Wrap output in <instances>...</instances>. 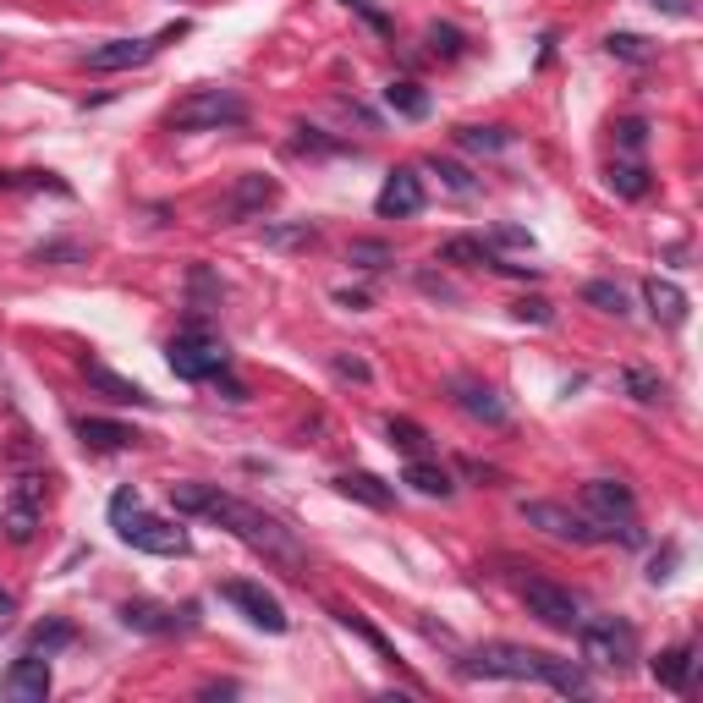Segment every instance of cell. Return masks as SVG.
Segmentation results:
<instances>
[{"mask_svg":"<svg viewBox=\"0 0 703 703\" xmlns=\"http://www.w3.org/2000/svg\"><path fill=\"white\" fill-rule=\"evenodd\" d=\"M7 698L12 703H45L50 698V654H34V648H23L18 659H12V670H7Z\"/></svg>","mask_w":703,"mask_h":703,"instance_id":"obj_16","label":"cell"},{"mask_svg":"<svg viewBox=\"0 0 703 703\" xmlns=\"http://www.w3.org/2000/svg\"><path fill=\"white\" fill-rule=\"evenodd\" d=\"M577 654H583V665H593V670L626 676L632 659H637V632H632V621H621V615L577 621Z\"/></svg>","mask_w":703,"mask_h":703,"instance_id":"obj_6","label":"cell"},{"mask_svg":"<svg viewBox=\"0 0 703 703\" xmlns=\"http://www.w3.org/2000/svg\"><path fill=\"white\" fill-rule=\"evenodd\" d=\"M187 297H193V313H204V308H220V280H215L204 264H193V275H187Z\"/></svg>","mask_w":703,"mask_h":703,"instance_id":"obj_35","label":"cell"},{"mask_svg":"<svg viewBox=\"0 0 703 703\" xmlns=\"http://www.w3.org/2000/svg\"><path fill=\"white\" fill-rule=\"evenodd\" d=\"M511 313H517L522 324H550V319H555V308H550L544 297H522V302H517Z\"/></svg>","mask_w":703,"mask_h":703,"instance_id":"obj_43","label":"cell"},{"mask_svg":"<svg viewBox=\"0 0 703 703\" xmlns=\"http://www.w3.org/2000/svg\"><path fill=\"white\" fill-rule=\"evenodd\" d=\"M621 391H626L637 407H665V396H670V391H665V380H659L654 369H637V364H626V369H621Z\"/></svg>","mask_w":703,"mask_h":703,"instance_id":"obj_24","label":"cell"},{"mask_svg":"<svg viewBox=\"0 0 703 703\" xmlns=\"http://www.w3.org/2000/svg\"><path fill=\"white\" fill-rule=\"evenodd\" d=\"M374 209H380L385 220H413V215L424 209V176H418L413 165H396V171L385 176V187H380Z\"/></svg>","mask_w":703,"mask_h":703,"instance_id":"obj_17","label":"cell"},{"mask_svg":"<svg viewBox=\"0 0 703 703\" xmlns=\"http://www.w3.org/2000/svg\"><path fill=\"white\" fill-rule=\"evenodd\" d=\"M12 615H18V599H12L7 588H0V632H7V626H12Z\"/></svg>","mask_w":703,"mask_h":703,"instance_id":"obj_47","label":"cell"},{"mask_svg":"<svg viewBox=\"0 0 703 703\" xmlns=\"http://www.w3.org/2000/svg\"><path fill=\"white\" fill-rule=\"evenodd\" d=\"M457 143L473 149V154H500L511 143V132L506 127H457Z\"/></svg>","mask_w":703,"mask_h":703,"instance_id":"obj_33","label":"cell"},{"mask_svg":"<svg viewBox=\"0 0 703 703\" xmlns=\"http://www.w3.org/2000/svg\"><path fill=\"white\" fill-rule=\"evenodd\" d=\"M583 517L599 528V539H621V544H643V528H637V500L626 484L615 479H588L583 484Z\"/></svg>","mask_w":703,"mask_h":703,"instance_id":"obj_4","label":"cell"},{"mask_svg":"<svg viewBox=\"0 0 703 703\" xmlns=\"http://www.w3.org/2000/svg\"><path fill=\"white\" fill-rule=\"evenodd\" d=\"M39 506H45V479H39V473L12 479L7 506H0V533H7V544H34V533H39Z\"/></svg>","mask_w":703,"mask_h":703,"instance_id":"obj_9","label":"cell"},{"mask_svg":"<svg viewBox=\"0 0 703 703\" xmlns=\"http://www.w3.org/2000/svg\"><path fill=\"white\" fill-rule=\"evenodd\" d=\"M522 604H528V615L533 621H544V626H555V632H572L577 621H583V610H577V599L561 588V583H550V577H522Z\"/></svg>","mask_w":703,"mask_h":703,"instance_id":"obj_13","label":"cell"},{"mask_svg":"<svg viewBox=\"0 0 703 703\" xmlns=\"http://www.w3.org/2000/svg\"><path fill=\"white\" fill-rule=\"evenodd\" d=\"M610 56H621V61H648L654 50H648V39H637V34H610Z\"/></svg>","mask_w":703,"mask_h":703,"instance_id":"obj_40","label":"cell"},{"mask_svg":"<svg viewBox=\"0 0 703 703\" xmlns=\"http://www.w3.org/2000/svg\"><path fill=\"white\" fill-rule=\"evenodd\" d=\"M346 7L358 12V18H364V23H369V28L380 34V39H391V28H396V23H391V18H385L380 7H374V0H346Z\"/></svg>","mask_w":703,"mask_h":703,"instance_id":"obj_41","label":"cell"},{"mask_svg":"<svg viewBox=\"0 0 703 703\" xmlns=\"http://www.w3.org/2000/svg\"><path fill=\"white\" fill-rule=\"evenodd\" d=\"M457 670L462 676H484V681H544V687H555L566 698H588L593 692V681H588V670L577 659H555V654H539V648H522V643H500V637L468 648Z\"/></svg>","mask_w":703,"mask_h":703,"instance_id":"obj_2","label":"cell"},{"mask_svg":"<svg viewBox=\"0 0 703 703\" xmlns=\"http://www.w3.org/2000/svg\"><path fill=\"white\" fill-rule=\"evenodd\" d=\"M385 435H391V446H396V451H407V457H429V446H435V440H429V429H424V424H413V418H391V424H385Z\"/></svg>","mask_w":703,"mask_h":703,"instance_id":"obj_30","label":"cell"},{"mask_svg":"<svg viewBox=\"0 0 703 703\" xmlns=\"http://www.w3.org/2000/svg\"><path fill=\"white\" fill-rule=\"evenodd\" d=\"M330 369L341 374V380H358V385H369L374 374H369V364L364 358H346V352H341V358H330Z\"/></svg>","mask_w":703,"mask_h":703,"instance_id":"obj_44","label":"cell"},{"mask_svg":"<svg viewBox=\"0 0 703 703\" xmlns=\"http://www.w3.org/2000/svg\"><path fill=\"white\" fill-rule=\"evenodd\" d=\"M462 473H468V479H479V484H495V479H500L495 468H484V462H473V457H462Z\"/></svg>","mask_w":703,"mask_h":703,"instance_id":"obj_46","label":"cell"},{"mask_svg":"<svg viewBox=\"0 0 703 703\" xmlns=\"http://www.w3.org/2000/svg\"><path fill=\"white\" fill-rule=\"evenodd\" d=\"M28 258L34 264H83V242H39Z\"/></svg>","mask_w":703,"mask_h":703,"instance_id":"obj_38","label":"cell"},{"mask_svg":"<svg viewBox=\"0 0 703 703\" xmlns=\"http://www.w3.org/2000/svg\"><path fill=\"white\" fill-rule=\"evenodd\" d=\"M451 402H457L473 424H489V429H506V424H511V407H506L489 385H479V380H457V385H451Z\"/></svg>","mask_w":703,"mask_h":703,"instance_id":"obj_19","label":"cell"},{"mask_svg":"<svg viewBox=\"0 0 703 703\" xmlns=\"http://www.w3.org/2000/svg\"><path fill=\"white\" fill-rule=\"evenodd\" d=\"M220 599H226V604H237L253 626H264V632H275V637L291 626V621H286V610H280V599H275L269 588H258V583H242V577H237V583H220Z\"/></svg>","mask_w":703,"mask_h":703,"instance_id":"obj_15","label":"cell"},{"mask_svg":"<svg viewBox=\"0 0 703 703\" xmlns=\"http://www.w3.org/2000/svg\"><path fill=\"white\" fill-rule=\"evenodd\" d=\"M440 264H457V269H489V275H511V280H539L533 264L500 258L484 237H451V242H440Z\"/></svg>","mask_w":703,"mask_h":703,"instance_id":"obj_12","label":"cell"},{"mask_svg":"<svg viewBox=\"0 0 703 703\" xmlns=\"http://www.w3.org/2000/svg\"><path fill=\"white\" fill-rule=\"evenodd\" d=\"M429 171H435V176H440V187H446V193H457V198H473V193H479V182H473V176H468L457 160L429 154Z\"/></svg>","mask_w":703,"mask_h":703,"instance_id":"obj_34","label":"cell"},{"mask_svg":"<svg viewBox=\"0 0 703 703\" xmlns=\"http://www.w3.org/2000/svg\"><path fill=\"white\" fill-rule=\"evenodd\" d=\"M242 122H247V100L237 89H193L165 116L171 132H220V127H242Z\"/></svg>","mask_w":703,"mask_h":703,"instance_id":"obj_5","label":"cell"},{"mask_svg":"<svg viewBox=\"0 0 703 703\" xmlns=\"http://www.w3.org/2000/svg\"><path fill=\"white\" fill-rule=\"evenodd\" d=\"M615 143H621L626 154H643V143H648V122H637V116H632V122H621V127H615Z\"/></svg>","mask_w":703,"mask_h":703,"instance_id":"obj_42","label":"cell"},{"mask_svg":"<svg viewBox=\"0 0 703 703\" xmlns=\"http://www.w3.org/2000/svg\"><path fill=\"white\" fill-rule=\"evenodd\" d=\"M165 358H171V369H176L182 380H193V385H198V380H220V374L231 369L226 341H220L215 330H204V319H187V330L171 335Z\"/></svg>","mask_w":703,"mask_h":703,"instance_id":"obj_7","label":"cell"},{"mask_svg":"<svg viewBox=\"0 0 703 703\" xmlns=\"http://www.w3.org/2000/svg\"><path fill=\"white\" fill-rule=\"evenodd\" d=\"M313 242H319V226H313V220L264 226V247H275V253H297V247H313Z\"/></svg>","mask_w":703,"mask_h":703,"instance_id":"obj_26","label":"cell"},{"mask_svg":"<svg viewBox=\"0 0 703 703\" xmlns=\"http://www.w3.org/2000/svg\"><path fill=\"white\" fill-rule=\"evenodd\" d=\"M182 34H187V23H165L154 39H105V45H94V50L83 56V67H89V72H132V67L154 61L165 45H176Z\"/></svg>","mask_w":703,"mask_h":703,"instance_id":"obj_8","label":"cell"},{"mask_svg":"<svg viewBox=\"0 0 703 703\" xmlns=\"http://www.w3.org/2000/svg\"><path fill=\"white\" fill-rule=\"evenodd\" d=\"M198 621V604H160V599H127L122 604V626L127 632H143V637H171V632H193Z\"/></svg>","mask_w":703,"mask_h":703,"instance_id":"obj_14","label":"cell"},{"mask_svg":"<svg viewBox=\"0 0 703 703\" xmlns=\"http://www.w3.org/2000/svg\"><path fill=\"white\" fill-rule=\"evenodd\" d=\"M83 380H89L105 402H122V407H154V396H149L138 380L116 374V369H111V364H100V358H83Z\"/></svg>","mask_w":703,"mask_h":703,"instance_id":"obj_18","label":"cell"},{"mask_svg":"<svg viewBox=\"0 0 703 703\" xmlns=\"http://www.w3.org/2000/svg\"><path fill=\"white\" fill-rule=\"evenodd\" d=\"M402 484H413V489H418V495H429V500H446V495L457 489V484H451V473H446V468H435L429 457H413V462H407V473H402Z\"/></svg>","mask_w":703,"mask_h":703,"instance_id":"obj_25","label":"cell"},{"mask_svg":"<svg viewBox=\"0 0 703 703\" xmlns=\"http://www.w3.org/2000/svg\"><path fill=\"white\" fill-rule=\"evenodd\" d=\"M111 522H116L122 544H132V550H143V555H187V550H193V539H187L176 522L138 511V489H132V484H122V489L111 495Z\"/></svg>","mask_w":703,"mask_h":703,"instance_id":"obj_3","label":"cell"},{"mask_svg":"<svg viewBox=\"0 0 703 703\" xmlns=\"http://www.w3.org/2000/svg\"><path fill=\"white\" fill-rule=\"evenodd\" d=\"M424 39H429V56H440V61H457V56L468 50V34L451 28V23H429Z\"/></svg>","mask_w":703,"mask_h":703,"instance_id":"obj_32","label":"cell"},{"mask_svg":"<svg viewBox=\"0 0 703 703\" xmlns=\"http://www.w3.org/2000/svg\"><path fill=\"white\" fill-rule=\"evenodd\" d=\"M522 522L550 533V539H561V544H599V528L583 511L561 506V500H522Z\"/></svg>","mask_w":703,"mask_h":703,"instance_id":"obj_10","label":"cell"},{"mask_svg":"<svg viewBox=\"0 0 703 703\" xmlns=\"http://www.w3.org/2000/svg\"><path fill=\"white\" fill-rule=\"evenodd\" d=\"M495 242H500V247H528V253H533V237H528L522 226H495Z\"/></svg>","mask_w":703,"mask_h":703,"instance_id":"obj_45","label":"cell"},{"mask_svg":"<svg viewBox=\"0 0 703 703\" xmlns=\"http://www.w3.org/2000/svg\"><path fill=\"white\" fill-rule=\"evenodd\" d=\"M78 440H83L89 451H127V446H138L143 435L127 429V424H116V418H78Z\"/></svg>","mask_w":703,"mask_h":703,"instance_id":"obj_22","label":"cell"},{"mask_svg":"<svg viewBox=\"0 0 703 703\" xmlns=\"http://www.w3.org/2000/svg\"><path fill=\"white\" fill-rule=\"evenodd\" d=\"M610 187L621 193V198H643L648 193V165L632 154V160H615L610 165Z\"/></svg>","mask_w":703,"mask_h":703,"instance_id":"obj_29","label":"cell"},{"mask_svg":"<svg viewBox=\"0 0 703 703\" xmlns=\"http://www.w3.org/2000/svg\"><path fill=\"white\" fill-rule=\"evenodd\" d=\"M171 506H176L182 517L220 522V528H226V533H237L247 550H258V555L280 561V566H302V544L291 539V528H286V522H275L269 511H258V506H247V500L226 495L220 484H198V479L171 484Z\"/></svg>","mask_w":703,"mask_h":703,"instance_id":"obj_1","label":"cell"},{"mask_svg":"<svg viewBox=\"0 0 703 703\" xmlns=\"http://www.w3.org/2000/svg\"><path fill=\"white\" fill-rule=\"evenodd\" d=\"M346 500H358V506H369V511H391L396 506V489L380 479V473H335L330 479Z\"/></svg>","mask_w":703,"mask_h":703,"instance_id":"obj_20","label":"cell"},{"mask_svg":"<svg viewBox=\"0 0 703 703\" xmlns=\"http://www.w3.org/2000/svg\"><path fill=\"white\" fill-rule=\"evenodd\" d=\"M643 302H648V313H654L659 324H670V330L687 319V291H681L676 280H665V275H648V280H643Z\"/></svg>","mask_w":703,"mask_h":703,"instance_id":"obj_21","label":"cell"},{"mask_svg":"<svg viewBox=\"0 0 703 703\" xmlns=\"http://www.w3.org/2000/svg\"><path fill=\"white\" fill-rule=\"evenodd\" d=\"M275 198H280V182H275V176H264V171H247V176H237V182L226 187V198H220V226L258 220Z\"/></svg>","mask_w":703,"mask_h":703,"instance_id":"obj_11","label":"cell"},{"mask_svg":"<svg viewBox=\"0 0 703 703\" xmlns=\"http://www.w3.org/2000/svg\"><path fill=\"white\" fill-rule=\"evenodd\" d=\"M330 615H335L341 626H352V632H358V637H369V643H374V648H380L385 659H396V654H391V643H385V632H374V626H369V621H364L358 610H330Z\"/></svg>","mask_w":703,"mask_h":703,"instance_id":"obj_39","label":"cell"},{"mask_svg":"<svg viewBox=\"0 0 703 703\" xmlns=\"http://www.w3.org/2000/svg\"><path fill=\"white\" fill-rule=\"evenodd\" d=\"M39 187H45V193H61V198L72 193V187H67L61 176H50V171H0V193H39Z\"/></svg>","mask_w":703,"mask_h":703,"instance_id":"obj_27","label":"cell"},{"mask_svg":"<svg viewBox=\"0 0 703 703\" xmlns=\"http://www.w3.org/2000/svg\"><path fill=\"white\" fill-rule=\"evenodd\" d=\"M385 105H391L396 116H407V122H424V116H429V94H424L418 83H407V78L385 89Z\"/></svg>","mask_w":703,"mask_h":703,"instance_id":"obj_28","label":"cell"},{"mask_svg":"<svg viewBox=\"0 0 703 703\" xmlns=\"http://www.w3.org/2000/svg\"><path fill=\"white\" fill-rule=\"evenodd\" d=\"M72 637H78V632H72V621H45V626H34L28 648H34V654H61Z\"/></svg>","mask_w":703,"mask_h":703,"instance_id":"obj_37","label":"cell"},{"mask_svg":"<svg viewBox=\"0 0 703 703\" xmlns=\"http://www.w3.org/2000/svg\"><path fill=\"white\" fill-rule=\"evenodd\" d=\"M346 264H352V269H369V275H380L385 264H396V253H391V242H364V237H358V242L346 247Z\"/></svg>","mask_w":703,"mask_h":703,"instance_id":"obj_31","label":"cell"},{"mask_svg":"<svg viewBox=\"0 0 703 703\" xmlns=\"http://www.w3.org/2000/svg\"><path fill=\"white\" fill-rule=\"evenodd\" d=\"M583 302H593L599 313H615V319L626 313V291H621L615 280H588V286H583Z\"/></svg>","mask_w":703,"mask_h":703,"instance_id":"obj_36","label":"cell"},{"mask_svg":"<svg viewBox=\"0 0 703 703\" xmlns=\"http://www.w3.org/2000/svg\"><path fill=\"white\" fill-rule=\"evenodd\" d=\"M335 302H346V308H369V297H364V291H335Z\"/></svg>","mask_w":703,"mask_h":703,"instance_id":"obj_48","label":"cell"},{"mask_svg":"<svg viewBox=\"0 0 703 703\" xmlns=\"http://www.w3.org/2000/svg\"><path fill=\"white\" fill-rule=\"evenodd\" d=\"M692 665H698V659H692V648H687V643H676V648H665L648 670H654V681H659V687L687 692V687H692Z\"/></svg>","mask_w":703,"mask_h":703,"instance_id":"obj_23","label":"cell"}]
</instances>
